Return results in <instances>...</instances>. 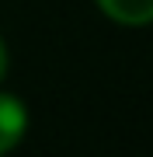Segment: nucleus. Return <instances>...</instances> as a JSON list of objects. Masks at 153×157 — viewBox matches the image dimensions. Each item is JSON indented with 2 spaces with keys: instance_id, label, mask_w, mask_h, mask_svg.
Segmentation results:
<instances>
[{
  "instance_id": "f257e3e1",
  "label": "nucleus",
  "mask_w": 153,
  "mask_h": 157,
  "mask_svg": "<svg viewBox=\"0 0 153 157\" xmlns=\"http://www.w3.org/2000/svg\"><path fill=\"white\" fill-rule=\"evenodd\" d=\"M28 129V112L14 94H0V154L14 150Z\"/></svg>"
},
{
  "instance_id": "f03ea898",
  "label": "nucleus",
  "mask_w": 153,
  "mask_h": 157,
  "mask_svg": "<svg viewBox=\"0 0 153 157\" xmlns=\"http://www.w3.org/2000/svg\"><path fill=\"white\" fill-rule=\"evenodd\" d=\"M97 7L115 25H129V28L153 25V0H97Z\"/></svg>"
},
{
  "instance_id": "7ed1b4c3",
  "label": "nucleus",
  "mask_w": 153,
  "mask_h": 157,
  "mask_svg": "<svg viewBox=\"0 0 153 157\" xmlns=\"http://www.w3.org/2000/svg\"><path fill=\"white\" fill-rule=\"evenodd\" d=\"M7 73V49H4V42H0V77Z\"/></svg>"
}]
</instances>
